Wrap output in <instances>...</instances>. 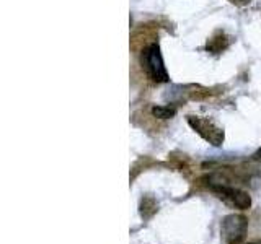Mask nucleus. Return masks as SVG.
I'll return each mask as SVG.
<instances>
[{"label":"nucleus","instance_id":"nucleus-5","mask_svg":"<svg viewBox=\"0 0 261 244\" xmlns=\"http://www.w3.org/2000/svg\"><path fill=\"white\" fill-rule=\"evenodd\" d=\"M230 43H232L230 36H227L225 33H222V31H217L214 36L207 39L206 49L212 54H220V52H224L228 46H230Z\"/></svg>","mask_w":261,"mask_h":244},{"label":"nucleus","instance_id":"nucleus-6","mask_svg":"<svg viewBox=\"0 0 261 244\" xmlns=\"http://www.w3.org/2000/svg\"><path fill=\"white\" fill-rule=\"evenodd\" d=\"M157 210H159L157 200H155L152 195H144L141 203H139V214H141V217L144 220H149L157 214Z\"/></svg>","mask_w":261,"mask_h":244},{"label":"nucleus","instance_id":"nucleus-10","mask_svg":"<svg viewBox=\"0 0 261 244\" xmlns=\"http://www.w3.org/2000/svg\"><path fill=\"white\" fill-rule=\"evenodd\" d=\"M247 244H261V239H256V241H251V242H247Z\"/></svg>","mask_w":261,"mask_h":244},{"label":"nucleus","instance_id":"nucleus-9","mask_svg":"<svg viewBox=\"0 0 261 244\" xmlns=\"http://www.w3.org/2000/svg\"><path fill=\"white\" fill-rule=\"evenodd\" d=\"M253 160H255V161H259L261 163V148L255 153V155H253Z\"/></svg>","mask_w":261,"mask_h":244},{"label":"nucleus","instance_id":"nucleus-4","mask_svg":"<svg viewBox=\"0 0 261 244\" xmlns=\"http://www.w3.org/2000/svg\"><path fill=\"white\" fill-rule=\"evenodd\" d=\"M209 187L214 191L220 199H224L225 202L232 203L233 207L240 208V210H247L251 207V197L248 192H245L242 189H237V187L227 186L224 182H211Z\"/></svg>","mask_w":261,"mask_h":244},{"label":"nucleus","instance_id":"nucleus-1","mask_svg":"<svg viewBox=\"0 0 261 244\" xmlns=\"http://www.w3.org/2000/svg\"><path fill=\"white\" fill-rule=\"evenodd\" d=\"M141 65L145 72V75L157 83H167L168 72L165 69V62L160 52V46L157 43H152L145 46L141 52Z\"/></svg>","mask_w":261,"mask_h":244},{"label":"nucleus","instance_id":"nucleus-3","mask_svg":"<svg viewBox=\"0 0 261 244\" xmlns=\"http://www.w3.org/2000/svg\"><path fill=\"white\" fill-rule=\"evenodd\" d=\"M188 124L196 134H199L204 140L209 142L211 145L219 146L224 142V130L217 127L214 122L206 119V117H196V116H188Z\"/></svg>","mask_w":261,"mask_h":244},{"label":"nucleus","instance_id":"nucleus-7","mask_svg":"<svg viewBox=\"0 0 261 244\" xmlns=\"http://www.w3.org/2000/svg\"><path fill=\"white\" fill-rule=\"evenodd\" d=\"M152 114H153V117H159V119H170L176 114V108L175 106H153Z\"/></svg>","mask_w":261,"mask_h":244},{"label":"nucleus","instance_id":"nucleus-2","mask_svg":"<svg viewBox=\"0 0 261 244\" xmlns=\"http://www.w3.org/2000/svg\"><path fill=\"white\" fill-rule=\"evenodd\" d=\"M248 230V220L240 214H230L222 218L220 233L227 244H242Z\"/></svg>","mask_w":261,"mask_h":244},{"label":"nucleus","instance_id":"nucleus-8","mask_svg":"<svg viewBox=\"0 0 261 244\" xmlns=\"http://www.w3.org/2000/svg\"><path fill=\"white\" fill-rule=\"evenodd\" d=\"M228 2H232V4L239 5V7H243V5H248L251 0H228Z\"/></svg>","mask_w":261,"mask_h":244}]
</instances>
